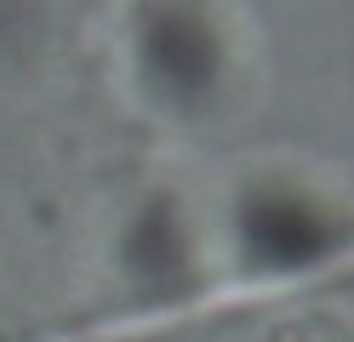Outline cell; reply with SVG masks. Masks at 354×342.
Wrapping results in <instances>:
<instances>
[{"instance_id":"obj_1","label":"cell","mask_w":354,"mask_h":342,"mask_svg":"<svg viewBox=\"0 0 354 342\" xmlns=\"http://www.w3.org/2000/svg\"><path fill=\"white\" fill-rule=\"evenodd\" d=\"M257 217H274V234H257L263 251L280 245L286 257H315V245H320V217H315V211L280 200V211H274V205H257Z\"/></svg>"}]
</instances>
